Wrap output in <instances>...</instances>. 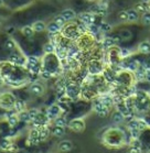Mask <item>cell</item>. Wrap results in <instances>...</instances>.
Returning <instances> with one entry per match:
<instances>
[{
	"label": "cell",
	"mask_w": 150,
	"mask_h": 153,
	"mask_svg": "<svg viewBox=\"0 0 150 153\" xmlns=\"http://www.w3.org/2000/svg\"><path fill=\"white\" fill-rule=\"evenodd\" d=\"M69 128L74 132H82L85 129V122L82 119H74L69 123Z\"/></svg>",
	"instance_id": "obj_1"
},
{
	"label": "cell",
	"mask_w": 150,
	"mask_h": 153,
	"mask_svg": "<svg viewBox=\"0 0 150 153\" xmlns=\"http://www.w3.org/2000/svg\"><path fill=\"white\" fill-rule=\"evenodd\" d=\"M94 109L95 111L97 112V115L99 117H106L108 115V107L105 104H103L101 100H96L94 104Z\"/></svg>",
	"instance_id": "obj_2"
},
{
	"label": "cell",
	"mask_w": 150,
	"mask_h": 153,
	"mask_svg": "<svg viewBox=\"0 0 150 153\" xmlns=\"http://www.w3.org/2000/svg\"><path fill=\"white\" fill-rule=\"evenodd\" d=\"M80 20L83 22V23H85V25H93L95 21V16L92 12H82V13H80Z\"/></svg>",
	"instance_id": "obj_3"
},
{
	"label": "cell",
	"mask_w": 150,
	"mask_h": 153,
	"mask_svg": "<svg viewBox=\"0 0 150 153\" xmlns=\"http://www.w3.org/2000/svg\"><path fill=\"white\" fill-rule=\"evenodd\" d=\"M61 114V108L57 105H52L51 107H49L48 111H46V117L49 119H55L57 118V116Z\"/></svg>",
	"instance_id": "obj_4"
},
{
	"label": "cell",
	"mask_w": 150,
	"mask_h": 153,
	"mask_svg": "<svg viewBox=\"0 0 150 153\" xmlns=\"http://www.w3.org/2000/svg\"><path fill=\"white\" fill-rule=\"evenodd\" d=\"M30 91H31V94L35 95V96H40L44 93V87L40 83H34L30 86Z\"/></svg>",
	"instance_id": "obj_5"
},
{
	"label": "cell",
	"mask_w": 150,
	"mask_h": 153,
	"mask_svg": "<svg viewBox=\"0 0 150 153\" xmlns=\"http://www.w3.org/2000/svg\"><path fill=\"white\" fill-rule=\"evenodd\" d=\"M29 141L32 142V144H38V143L41 141V140H40V130H39V129H33L31 132H30Z\"/></svg>",
	"instance_id": "obj_6"
},
{
	"label": "cell",
	"mask_w": 150,
	"mask_h": 153,
	"mask_svg": "<svg viewBox=\"0 0 150 153\" xmlns=\"http://www.w3.org/2000/svg\"><path fill=\"white\" fill-rule=\"evenodd\" d=\"M61 16L65 19V21L74 20V19L76 18V13H75V11L72 10V9H64V10L61 12Z\"/></svg>",
	"instance_id": "obj_7"
},
{
	"label": "cell",
	"mask_w": 150,
	"mask_h": 153,
	"mask_svg": "<svg viewBox=\"0 0 150 153\" xmlns=\"http://www.w3.org/2000/svg\"><path fill=\"white\" fill-rule=\"evenodd\" d=\"M73 149V143L71 142L70 140H65L59 144V150L61 152H70L71 150Z\"/></svg>",
	"instance_id": "obj_8"
},
{
	"label": "cell",
	"mask_w": 150,
	"mask_h": 153,
	"mask_svg": "<svg viewBox=\"0 0 150 153\" xmlns=\"http://www.w3.org/2000/svg\"><path fill=\"white\" fill-rule=\"evenodd\" d=\"M135 78H136L138 82L146 80V68L141 66L138 67V68L135 71Z\"/></svg>",
	"instance_id": "obj_9"
},
{
	"label": "cell",
	"mask_w": 150,
	"mask_h": 153,
	"mask_svg": "<svg viewBox=\"0 0 150 153\" xmlns=\"http://www.w3.org/2000/svg\"><path fill=\"white\" fill-rule=\"evenodd\" d=\"M127 13H128V21L129 22H136L139 20V12L135 8L127 10Z\"/></svg>",
	"instance_id": "obj_10"
},
{
	"label": "cell",
	"mask_w": 150,
	"mask_h": 153,
	"mask_svg": "<svg viewBox=\"0 0 150 153\" xmlns=\"http://www.w3.org/2000/svg\"><path fill=\"white\" fill-rule=\"evenodd\" d=\"M46 30H48L51 34H55V33H57V32L61 31V27H60L56 22L52 21V22H50L49 25H46Z\"/></svg>",
	"instance_id": "obj_11"
},
{
	"label": "cell",
	"mask_w": 150,
	"mask_h": 153,
	"mask_svg": "<svg viewBox=\"0 0 150 153\" xmlns=\"http://www.w3.org/2000/svg\"><path fill=\"white\" fill-rule=\"evenodd\" d=\"M32 28L34 30V32H43L44 30H46V25L43 22V21H35L34 23L32 25Z\"/></svg>",
	"instance_id": "obj_12"
},
{
	"label": "cell",
	"mask_w": 150,
	"mask_h": 153,
	"mask_svg": "<svg viewBox=\"0 0 150 153\" xmlns=\"http://www.w3.org/2000/svg\"><path fill=\"white\" fill-rule=\"evenodd\" d=\"M138 50H139L140 53L143 54H149L150 53V42L149 41H143L141 42L138 46Z\"/></svg>",
	"instance_id": "obj_13"
},
{
	"label": "cell",
	"mask_w": 150,
	"mask_h": 153,
	"mask_svg": "<svg viewBox=\"0 0 150 153\" xmlns=\"http://www.w3.org/2000/svg\"><path fill=\"white\" fill-rule=\"evenodd\" d=\"M135 9H136L138 12L145 13V12H148V11H149L150 7L148 6V4H145V2H143V1H140V2L135 4Z\"/></svg>",
	"instance_id": "obj_14"
},
{
	"label": "cell",
	"mask_w": 150,
	"mask_h": 153,
	"mask_svg": "<svg viewBox=\"0 0 150 153\" xmlns=\"http://www.w3.org/2000/svg\"><path fill=\"white\" fill-rule=\"evenodd\" d=\"M52 133H53V136L57 137V138H61V137L64 136V133H65V129H64V127L55 126V127L52 129Z\"/></svg>",
	"instance_id": "obj_15"
},
{
	"label": "cell",
	"mask_w": 150,
	"mask_h": 153,
	"mask_svg": "<svg viewBox=\"0 0 150 153\" xmlns=\"http://www.w3.org/2000/svg\"><path fill=\"white\" fill-rule=\"evenodd\" d=\"M22 34L27 36V38H32L34 34V30L32 28V25H25L22 28Z\"/></svg>",
	"instance_id": "obj_16"
},
{
	"label": "cell",
	"mask_w": 150,
	"mask_h": 153,
	"mask_svg": "<svg viewBox=\"0 0 150 153\" xmlns=\"http://www.w3.org/2000/svg\"><path fill=\"white\" fill-rule=\"evenodd\" d=\"M25 102L23 100H21V99H17V100L14 101L13 108H14V110H17L18 112L25 110Z\"/></svg>",
	"instance_id": "obj_17"
},
{
	"label": "cell",
	"mask_w": 150,
	"mask_h": 153,
	"mask_svg": "<svg viewBox=\"0 0 150 153\" xmlns=\"http://www.w3.org/2000/svg\"><path fill=\"white\" fill-rule=\"evenodd\" d=\"M99 62H91L90 64V72L93 74H96V73H99L101 71V64H98Z\"/></svg>",
	"instance_id": "obj_18"
},
{
	"label": "cell",
	"mask_w": 150,
	"mask_h": 153,
	"mask_svg": "<svg viewBox=\"0 0 150 153\" xmlns=\"http://www.w3.org/2000/svg\"><path fill=\"white\" fill-rule=\"evenodd\" d=\"M124 118H125V116L122 115L119 110L115 111L114 115H113V121L115 122V123H120V122H122L124 121Z\"/></svg>",
	"instance_id": "obj_19"
},
{
	"label": "cell",
	"mask_w": 150,
	"mask_h": 153,
	"mask_svg": "<svg viewBox=\"0 0 150 153\" xmlns=\"http://www.w3.org/2000/svg\"><path fill=\"white\" fill-rule=\"evenodd\" d=\"M18 117H19V120L22 122H28L31 120L30 115H29V111H25V110H22V111L19 112Z\"/></svg>",
	"instance_id": "obj_20"
},
{
	"label": "cell",
	"mask_w": 150,
	"mask_h": 153,
	"mask_svg": "<svg viewBox=\"0 0 150 153\" xmlns=\"http://www.w3.org/2000/svg\"><path fill=\"white\" fill-rule=\"evenodd\" d=\"M115 40H114V38H110V36H106V38H104V40H103V45L105 46V48H112V46L115 45Z\"/></svg>",
	"instance_id": "obj_21"
},
{
	"label": "cell",
	"mask_w": 150,
	"mask_h": 153,
	"mask_svg": "<svg viewBox=\"0 0 150 153\" xmlns=\"http://www.w3.org/2000/svg\"><path fill=\"white\" fill-rule=\"evenodd\" d=\"M54 123L55 126H60V127H66L69 123H67L66 119L64 117H57V118L54 119Z\"/></svg>",
	"instance_id": "obj_22"
},
{
	"label": "cell",
	"mask_w": 150,
	"mask_h": 153,
	"mask_svg": "<svg viewBox=\"0 0 150 153\" xmlns=\"http://www.w3.org/2000/svg\"><path fill=\"white\" fill-rule=\"evenodd\" d=\"M43 51H44V53H46V54H51V53H53L55 51V46H54V44H52V43H46V45L43 46Z\"/></svg>",
	"instance_id": "obj_23"
},
{
	"label": "cell",
	"mask_w": 150,
	"mask_h": 153,
	"mask_svg": "<svg viewBox=\"0 0 150 153\" xmlns=\"http://www.w3.org/2000/svg\"><path fill=\"white\" fill-rule=\"evenodd\" d=\"M18 121H19V117H18V116H16L14 114L8 117V123H9L11 127H14V126H17Z\"/></svg>",
	"instance_id": "obj_24"
},
{
	"label": "cell",
	"mask_w": 150,
	"mask_h": 153,
	"mask_svg": "<svg viewBox=\"0 0 150 153\" xmlns=\"http://www.w3.org/2000/svg\"><path fill=\"white\" fill-rule=\"evenodd\" d=\"M118 54H119V57L127 59V57H129V56L131 55V52H130L128 49H120L118 51Z\"/></svg>",
	"instance_id": "obj_25"
},
{
	"label": "cell",
	"mask_w": 150,
	"mask_h": 153,
	"mask_svg": "<svg viewBox=\"0 0 150 153\" xmlns=\"http://www.w3.org/2000/svg\"><path fill=\"white\" fill-rule=\"evenodd\" d=\"M141 22L145 25H150V11L143 13V16H141Z\"/></svg>",
	"instance_id": "obj_26"
},
{
	"label": "cell",
	"mask_w": 150,
	"mask_h": 153,
	"mask_svg": "<svg viewBox=\"0 0 150 153\" xmlns=\"http://www.w3.org/2000/svg\"><path fill=\"white\" fill-rule=\"evenodd\" d=\"M4 45H6V50H8V51H13V50L16 49V43H14V41L11 40V39H9V40L6 41Z\"/></svg>",
	"instance_id": "obj_27"
},
{
	"label": "cell",
	"mask_w": 150,
	"mask_h": 153,
	"mask_svg": "<svg viewBox=\"0 0 150 153\" xmlns=\"http://www.w3.org/2000/svg\"><path fill=\"white\" fill-rule=\"evenodd\" d=\"M40 130V140L43 141V140H46L49 136V129H46V127H43L42 129H39Z\"/></svg>",
	"instance_id": "obj_28"
},
{
	"label": "cell",
	"mask_w": 150,
	"mask_h": 153,
	"mask_svg": "<svg viewBox=\"0 0 150 153\" xmlns=\"http://www.w3.org/2000/svg\"><path fill=\"white\" fill-rule=\"evenodd\" d=\"M99 100H101L103 104L106 105L107 107H109V106H112L113 105V98L108 97V96H103V97H101Z\"/></svg>",
	"instance_id": "obj_29"
},
{
	"label": "cell",
	"mask_w": 150,
	"mask_h": 153,
	"mask_svg": "<svg viewBox=\"0 0 150 153\" xmlns=\"http://www.w3.org/2000/svg\"><path fill=\"white\" fill-rule=\"evenodd\" d=\"M99 29L103 32H109L112 30V25H109V23H107V22H101V25H99Z\"/></svg>",
	"instance_id": "obj_30"
},
{
	"label": "cell",
	"mask_w": 150,
	"mask_h": 153,
	"mask_svg": "<svg viewBox=\"0 0 150 153\" xmlns=\"http://www.w3.org/2000/svg\"><path fill=\"white\" fill-rule=\"evenodd\" d=\"M9 62L12 63V64H20V57H19V55L18 54H11L10 56H9Z\"/></svg>",
	"instance_id": "obj_31"
},
{
	"label": "cell",
	"mask_w": 150,
	"mask_h": 153,
	"mask_svg": "<svg viewBox=\"0 0 150 153\" xmlns=\"http://www.w3.org/2000/svg\"><path fill=\"white\" fill-rule=\"evenodd\" d=\"M10 146H11V142L7 139L2 140L1 143H0V148H1L2 150H9L10 149Z\"/></svg>",
	"instance_id": "obj_32"
},
{
	"label": "cell",
	"mask_w": 150,
	"mask_h": 153,
	"mask_svg": "<svg viewBox=\"0 0 150 153\" xmlns=\"http://www.w3.org/2000/svg\"><path fill=\"white\" fill-rule=\"evenodd\" d=\"M138 67H139V65H138V62H137V61H133V62L128 63V70L131 71V72H135Z\"/></svg>",
	"instance_id": "obj_33"
},
{
	"label": "cell",
	"mask_w": 150,
	"mask_h": 153,
	"mask_svg": "<svg viewBox=\"0 0 150 153\" xmlns=\"http://www.w3.org/2000/svg\"><path fill=\"white\" fill-rule=\"evenodd\" d=\"M54 22H56V23H57V25H59L60 27L62 28L63 25H65V19H64V18H63L62 16L60 14V16H57V17H55V19H54Z\"/></svg>",
	"instance_id": "obj_34"
},
{
	"label": "cell",
	"mask_w": 150,
	"mask_h": 153,
	"mask_svg": "<svg viewBox=\"0 0 150 153\" xmlns=\"http://www.w3.org/2000/svg\"><path fill=\"white\" fill-rule=\"evenodd\" d=\"M28 63H29V66H34V65H38L39 59L35 56H30L28 59Z\"/></svg>",
	"instance_id": "obj_35"
},
{
	"label": "cell",
	"mask_w": 150,
	"mask_h": 153,
	"mask_svg": "<svg viewBox=\"0 0 150 153\" xmlns=\"http://www.w3.org/2000/svg\"><path fill=\"white\" fill-rule=\"evenodd\" d=\"M118 18H119V20H122V21H128V13H127V11H125V10L119 11Z\"/></svg>",
	"instance_id": "obj_36"
},
{
	"label": "cell",
	"mask_w": 150,
	"mask_h": 153,
	"mask_svg": "<svg viewBox=\"0 0 150 153\" xmlns=\"http://www.w3.org/2000/svg\"><path fill=\"white\" fill-rule=\"evenodd\" d=\"M87 30L90 32H91V33H93V34H96V33H97V32L99 31L101 29L98 28V27H96V25H95L94 23H93V25H87Z\"/></svg>",
	"instance_id": "obj_37"
},
{
	"label": "cell",
	"mask_w": 150,
	"mask_h": 153,
	"mask_svg": "<svg viewBox=\"0 0 150 153\" xmlns=\"http://www.w3.org/2000/svg\"><path fill=\"white\" fill-rule=\"evenodd\" d=\"M29 115H30L31 120H34V119L37 118V116L39 115V110L38 109H35V108H32V109L29 110Z\"/></svg>",
	"instance_id": "obj_38"
},
{
	"label": "cell",
	"mask_w": 150,
	"mask_h": 153,
	"mask_svg": "<svg viewBox=\"0 0 150 153\" xmlns=\"http://www.w3.org/2000/svg\"><path fill=\"white\" fill-rule=\"evenodd\" d=\"M130 130V134H131V138L133 139H137L138 137H139V129L137 128H134V129H129Z\"/></svg>",
	"instance_id": "obj_39"
},
{
	"label": "cell",
	"mask_w": 150,
	"mask_h": 153,
	"mask_svg": "<svg viewBox=\"0 0 150 153\" xmlns=\"http://www.w3.org/2000/svg\"><path fill=\"white\" fill-rule=\"evenodd\" d=\"M147 126H148V123H147L146 120H141V119L138 120V129H139V130H143V129H146Z\"/></svg>",
	"instance_id": "obj_40"
},
{
	"label": "cell",
	"mask_w": 150,
	"mask_h": 153,
	"mask_svg": "<svg viewBox=\"0 0 150 153\" xmlns=\"http://www.w3.org/2000/svg\"><path fill=\"white\" fill-rule=\"evenodd\" d=\"M41 76L43 77V78L48 79V78H50V77H51V73H50V72H48V71H43V72L41 73Z\"/></svg>",
	"instance_id": "obj_41"
},
{
	"label": "cell",
	"mask_w": 150,
	"mask_h": 153,
	"mask_svg": "<svg viewBox=\"0 0 150 153\" xmlns=\"http://www.w3.org/2000/svg\"><path fill=\"white\" fill-rule=\"evenodd\" d=\"M146 80L147 82H150V71L146 70Z\"/></svg>",
	"instance_id": "obj_42"
},
{
	"label": "cell",
	"mask_w": 150,
	"mask_h": 153,
	"mask_svg": "<svg viewBox=\"0 0 150 153\" xmlns=\"http://www.w3.org/2000/svg\"><path fill=\"white\" fill-rule=\"evenodd\" d=\"M145 68H146L147 71H150V64H148V65H146V66H145Z\"/></svg>",
	"instance_id": "obj_43"
},
{
	"label": "cell",
	"mask_w": 150,
	"mask_h": 153,
	"mask_svg": "<svg viewBox=\"0 0 150 153\" xmlns=\"http://www.w3.org/2000/svg\"><path fill=\"white\" fill-rule=\"evenodd\" d=\"M143 2H145V4H149L150 2V0H141Z\"/></svg>",
	"instance_id": "obj_44"
},
{
	"label": "cell",
	"mask_w": 150,
	"mask_h": 153,
	"mask_svg": "<svg viewBox=\"0 0 150 153\" xmlns=\"http://www.w3.org/2000/svg\"><path fill=\"white\" fill-rule=\"evenodd\" d=\"M4 6V0H0V8Z\"/></svg>",
	"instance_id": "obj_45"
},
{
	"label": "cell",
	"mask_w": 150,
	"mask_h": 153,
	"mask_svg": "<svg viewBox=\"0 0 150 153\" xmlns=\"http://www.w3.org/2000/svg\"><path fill=\"white\" fill-rule=\"evenodd\" d=\"M127 153H136V152H134V151H131V150H130L129 152H127Z\"/></svg>",
	"instance_id": "obj_46"
},
{
	"label": "cell",
	"mask_w": 150,
	"mask_h": 153,
	"mask_svg": "<svg viewBox=\"0 0 150 153\" xmlns=\"http://www.w3.org/2000/svg\"><path fill=\"white\" fill-rule=\"evenodd\" d=\"M148 153H150V152H148Z\"/></svg>",
	"instance_id": "obj_47"
},
{
	"label": "cell",
	"mask_w": 150,
	"mask_h": 153,
	"mask_svg": "<svg viewBox=\"0 0 150 153\" xmlns=\"http://www.w3.org/2000/svg\"><path fill=\"white\" fill-rule=\"evenodd\" d=\"M149 7H150V6H149Z\"/></svg>",
	"instance_id": "obj_48"
}]
</instances>
